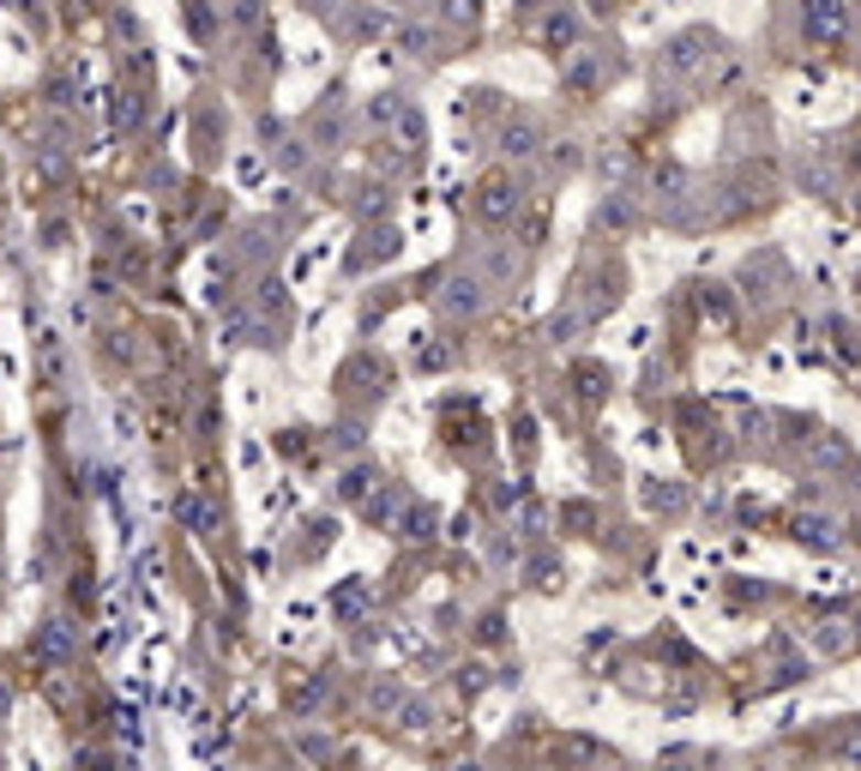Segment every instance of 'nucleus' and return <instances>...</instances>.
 <instances>
[{
    "instance_id": "f257e3e1",
    "label": "nucleus",
    "mask_w": 861,
    "mask_h": 771,
    "mask_svg": "<svg viewBox=\"0 0 861 771\" xmlns=\"http://www.w3.org/2000/svg\"><path fill=\"white\" fill-rule=\"evenodd\" d=\"M482 307H488V278H477V272L446 278V290H440V314L446 319H477Z\"/></svg>"
},
{
    "instance_id": "f03ea898",
    "label": "nucleus",
    "mask_w": 861,
    "mask_h": 771,
    "mask_svg": "<svg viewBox=\"0 0 861 771\" xmlns=\"http://www.w3.org/2000/svg\"><path fill=\"white\" fill-rule=\"evenodd\" d=\"M802 31L814 43H838L850 31V0H802Z\"/></svg>"
},
{
    "instance_id": "7ed1b4c3",
    "label": "nucleus",
    "mask_w": 861,
    "mask_h": 771,
    "mask_svg": "<svg viewBox=\"0 0 861 771\" xmlns=\"http://www.w3.org/2000/svg\"><path fill=\"white\" fill-rule=\"evenodd\" d=\"M31 651H36L43 663H73V651H79V633H73V621H67V615H48V621L36 627Z\"/></svg>"
},
{
    "instance_id": "20e7f679",
    "label": "nucleus",
    "mask_w": 861,
    "mask_h": 771,
    "mask_svg": "<svg viewBox=\"0 0 861 771\" xmlns=\"http://www.w3.org/2000/svg\"><path fill=\"white\" fill-rule=\"evenodd\" d=\"M519 199L524 193L506 182V175H488V182L477 187V217L482 224H506V217H519Z\"/></svg>"
},
{
    "instance_id": "39448f33",
    "label": "nucleus",
    "mask_w": 861,
    "mask_h": 771,
    "mask_svg": "<svg viewBox=\"0 0 861 771\" xmlns=\"http://www.w3.org/2000/svg\"><path fill=\"white\" fill-rule=\"evenodd\" d=\"M711 55H717V36H705V31H687V36H675V48H669V55H663V67H669V73H699Z\"/></svg>"
},
{
    "instance_id": "423d86ee",
    "label": "nucleus",
    "mask_w": 861,
    "mask_h": 771,
    "mask_svg": "<svg viewBox=\"0 0 861 771\" xmlns=\"http://www.w3.org/2000/svg\"><path fill=\"white\" fill-rule=\"evenodd\" d=\"M500 151H506V158H519V163L536 158V127L531 121H512L506 133H500Z\"/></svg>"
},
{
    "instance_id": "0eeeda50",
    "label": "nucleus",
    "mask_w": 861,
    "mask_h": 771,
    "mask_svg": "<svg viewBox=\"0 0 861 771\" xmlns=\"http://www.w3.org/2000/svg\"><path fill=\"white\" fill-rule=\"evenodd\" d=\"M573 36H578V19H573L567 7H555V12L543 19V43H548V48H567Z\"/></svg>"
},
{
    "instance_id": "6e6552de",
    "label": "nucleus",
    "mask_w": 861,
    "mask_h": 771,
    "mask_svg": "<svg viewBox=\"0 0 861 771\" xmlns=\"http://www.w3.org/2000/svg\"><path fill=\"white\" fill-rule=\"evenodd\" d=\"M175 519H187L193 531H211V524H217V512L205 507L199 495H175Z\"/></svg>"
},
{
    "instance_id": "1a4fd4ad",
    "label": "nucleus",
    "mask_w": 861,
    "mask_h": 771,
    "mask_svg": "<svg viewBox=\"0 0 861 771\" xmlns=\"http://www.w3.org/2000/svg\"><path fill=\"white\" fill-rule=\"evenodd\" d=\"M482 265H488V278H494V284H512V278L524 272V260H519V253H512V248H494Z\"/></svg>"
},
{
    "instance_id": "9d476101",
    "label": "nucleus",
    "mask_w": 861,
    "mask_h": 771,
    "mask_svg": "<svg viewBox=\"0 0 861 771\" xmlns=\"http://www.w3.org/2000/svg\"><path fill=\"white\" fill-rule=\"evenodd\" d=\"M397 133L410 139V151H416L422 139H428V121H422V109H416V102H404V109H397Z\"/></svg>"
},
{
    "instance_id": "9b49d317",
    "label": "nucleus",
    "mask_w": 861,
    "mask_h": 771,
    "mask_svg": "<svg viewBox=\"0 0 861 771\" xmlns=\"http://www.w3.org/2000/svg\"><path fill=\"white\" fill-rule=\"evenodd\" d=\"M397 109H404V97H397V91H380L374 102H368V121H374V127H392Z\"/></svg>"
},
{
    "instance_id": "f8f14e48",
    "label": "nucleus",
    "mask_w": 861,
    "mask_h": 771,
    "mask_svg": "<svg viewBox=\"0 0 861 771\" xmlns=\"http://www.w3.org/2000/svg\"><path fill=\"white\" fill-rule=\"evenodd\" d=\"M79 85H73V79H61V73H55V79H48V109H79Z\"/></svg>"
},
{
    "instance_id": "ddd939ff",
    "label": "nucleus",
    "mask_w": 861,
    "mask_h": 771,
    "mask_svg": "<svg viewBox=\"0 0 861 771\" xmlns=\"http://www.w3.org/2000/svg\"><path fill=\"white\" fill-rule=\"evenodd\" d=\"M187 24H193V36H211L217 31V12L205 7V0H187Z\"/></svg>"
},
{
    "instance_id": "4468645a",
    "label": "nucleus",
    "mask_w": 861,
    "mask_h": 771,
    "mask_svg": "<svg viewBox=\"0 0 861 771\" xmlns=\"http://www.w3.org/2000/svg\"><path fill=\"white\" fill-rule=\"evenodd\" d=\"M802 543H819V549H838V536H831V519H802Z\"/></svg>"
},
{
    "instance_id": "2eb2a0df",
    "label": "nucleus",
    "mask_w": 861,
    "mask_h": 771,
    "mask_svg": "<svg viewBox=\"0 0 861 771\" xmlns=\"http://www.w3.org/2000/svg\"><path fill=\"white\" fill-rule=\"evenodd\" d=\"M404 536H410V543H422V536H434V512H428V507H416V512H410V519H404Z\"/></svg>"
},
{
    "instance_id": "dca6fc26",
    "label": "nucleus",
    "mask_w": 861,
    "mask_h": 771,
    "mask_svg": "<svg viewBox=\"0 0 861 771\" xmlns=\"http://www.w3.org/2000/svg\"><path fill=\"white\" fill-rule=\"evenodd\" d=\"M446 19H453V24H477L482 19V0H446Z\"/></svg>"
},
{
    "instance_id": "f3484780",
    "label": "nucleus",
    "mask_w": 861,
    "mask_h": 771,
    "mask_svg": "<svg viewBox=\"0 0 861 771\" xmlns=\"http://www.w3.org/2000/svg\"><path fill=\"white\" fill-rule=\"evenodd\" d=\"M368 482H380V470H350V477H344V500H362Z\"/></svg>"
},
{
    "instance_id": "a211bd4d",
    "label": "nucleus",
    "mask_w": 861,
    "mask_h": 771,
    "mask_svg": "<svg viewBox=\"0 0 861 771\" xmlns=\"http://www.w3.org/2000/svg\"><path fill=\"white\" fill-rule=\"evenodd\" d=\"M260 19H265V7H260V0H236V24H248V31H253Z\"/></svg>"
},
{
    "instance_id": "6ab92c4d",
    "label": "nucleus",
    "mask_w": 861,
    "mask_h": 771,
    "mask_svg": "<svg viewBox=\"0 0 861 771\" xmlns=\"http://www.w3.org/2000/svg\"><path fill=\"white\" fill-rule=\"evenodd\" d=\"M416 368H446V350H416Z\"/></svg>"
},
{
    "instance_id": "aec40b11",
    "label": "nucleus",
    "mask_w": 861,
    "mask_h": 771,
    "mask_svg": "<svg viewBox=\"0 0 861 771\" xmlns=\"http://www.w3.org/2000/svg\"><path fill=\"white\" fill-rule=\"evenodd\" d=\"M7 705H12V693H7V687H0V717H7Z\"/></svg>"
}]
</instances>
